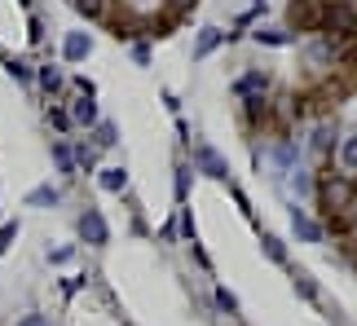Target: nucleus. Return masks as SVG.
I'll return each mask as SVG.
<instances>
[{
  "label": "nucleus",
  "instance_id": "1",
  "mask_svg": "<svg viewBox=\"0 0 357 326\" xmlns=\"http://www.w3.org/2000/svg\"><path fill=\"white\" fill-rule=\"evenodd\" d=\"M79 234H84V242H106V221H102V212H84L79 216Z\"/></svg>",
  "mask_w": 357,
  "mask_h": 326
},
{
  "label": "nucleus",
  "instance_id": "2",
  "mask_svg": "<svg viewBox=\"0 0 357 326\" xmlns=\"http://www.w3.org/2000/svg\"><path fill=\"white\" fill-rule=\"evenodd\" d=\"M291 22L296 26H313V22H318V0H296V5H291Z\"/></svg>",
  "mask_w": 357,
  "mask_h": 326
},
{
  "label": "nucleus",
  "instance_id": "3",
  "mask_svg": "<svg viewBox=\"0 0 357 326\" xmlns=\"http://www.w3.org/2000/svg\"><path fill=\"white\" fill-rule=\"evenodd\" d=\"M89 49H93V40L89 36H66V58H71V62H79V58H89Z\"/></svg>",
  "mask_w": 357,
  "mask_h": 326
},
{
  "label": "nucleus",
  "instance_id": "4",
  "mask_svg": "<svg viewBox=\"0 0 357 326\" xmlns=\"http://www.w3.org/2000/svg\"><path fill=\"white\" fill-rule=\"evenodd\" d=\"M26 203H31V208H53V203H58V189H53V185H36L31 194H26Z\"/></svg>",
  "mask_w": 357,
  "mask_h": 326
},
{
  "label": "nucleus",
  "instance_id": "5",
  "mask_svg": "<svg viewBox=\"0 0 357 326\" xmlns=\"http://www.w3.org/2000/svg\"><path fill=\"white\" fill-rule=\"evenodd\" d=\"M71 115H75V124H93V119H98V106H93L89 98H79V102L71 106Z\"/></svg>",
  "mask_w": 357,
  "mask_h": 326
},
{
  "label": "nucleus",
  "instance_id": "6",
  "mask_svg": "<svg viewBox=\"0 0 357 326\" xmlns=\"http://www.w3.org/2000/svg\"><path fill=\"white\" fill-rule=\"evenodd\" d=\"M102 185L106 189H123V185H128V172H123V168H106L102 172Z\"/></svg>",
  "mask_w": 357,
  "mask_h": 326
},
{
  "label": "nucleus",
  "instance_id": "7",
  "mask_svg": "<svg viewBox=\"0 0 357 326\" xmlns=\"http://www.w3.org/2000/svg\"><path fill=\"white\" fill-rule=\"evenodd\" d=\"M75 9L84 13V18H102V9H106V5H102V0H75Z\"/></svg>",
  "mask_w": 357,
  "mask_h": 326
},
{
  "label": "nucleus",
  "instance_id": "8",
  "mask_svg": "<svg viewBox=\"0 0 357 326\" xmlns=\"http://www.w3.org/2000/svg\"><path fill=\"white\" fill-rule=\"evenodd\" d=\"M203 163H208V172H212V176H225V163L216 159L212 150H203Z\"/></svg>",
  "mask_w": 357,
  "mask_h": 326
},
{
  "label": "nucleus",
  "instance_id": "9",
  "mask_svg": "<svg viewBox=\"0 0 357 326\" xmlns=\"http://www.w3.org/2000/svg\"><path fill=\"white\" fill-rule=\"evenodd\" d=\"M13 238H18V225H5V229H0V251H9Z\"/></svg>",
  "mask_w": 357,
  "mask_h": 326
},
{
  "label": "nucleus",
  "instance_id": "10",
  "mask_svg": "<svg viewBox=\"0 0 357 326\" xmlns=\"http://www.w3.org/2000/svg\"><path fill=\"white\" fill-rule=\"evenodd\" d=\"M216 300H221V309H229V313H234V309H238V300H234V295H229V291H216Z\"/></svg>",
  "mask_w": 357,
  "mask_h": 326
},
{
  "label": "nucleus",
  "instance_id": "11",
  "mask_svg": "<svg viewBox=\"0 0 357 326\" xmlns=\"http://www.w3.org/2000/svg\"><path fill=\"white\" fill-rule=\"evenodd\" d=\"M212 45H216V31H203V36H199V53H208Z\"/></svg>",
  "mask_w": 357,
  "mask_h": 326
},
{
  "label": "nucleus",
  "instance_id": "12",
  "mask_svg": "<svg viewBox=\"0 0 357 326\" xmlns=\"http://www.w3.org/2000/svg\"><path fill=\"white\" fill-rule=\"evenodd\" d=\"M40 79H45L49 88H58V71H53V66H45V71H40Z\"/></svg>",
  "mask_w": 357,
  "mask_h": 326
},
{
  "label": "nucleus",
  "instance_id": "13",
  "mask_svg": "<svg viewBox=\"0 0 357 326\" xmlns=\"http://www.w3.org/2000/svg\"><path fill=\"white\" fill-rule=\"evenodd\" d=\"M18 326H49V318H40V313H26Z\"/></svg>",
  "mask_w": 357,
  "mask_h": 326
},
{
  "label": "nucleus",
  "instance_id": "14",
  "mask_svg": "<svg viewBox=\"0 0 357 326\" xmlns=\"http://www.w3.org/2000/svg\"><path fill=\"white\" fill-rule=\"evenodd\" d=\"M98 141H102V146H111V141H115V128H111V124H102V132H98Z\"/></svg>",
  "mask_w": 357,
  "mask_h": 326
},
{
  "label": "nucleus",
  "instance_id": "15",
  "mask_svg": "<svg viewBox=\"0 0 357 326\" xmlns=\"http://www.w3.org/2000/svg\"><path fill=\"white\" fill-rule=\"evenodd\" d=\"M344 159H349V163H353V168H357V137L349 141V150H344Z\"/></svg>",
  "mask_w": 357,
  "mask_h": 326
}]
</instances>
